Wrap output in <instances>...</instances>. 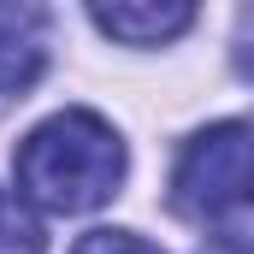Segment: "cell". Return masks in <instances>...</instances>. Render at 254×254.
<instances>
[{
	"mask_svg": "<svg viewBox=\"0 0 254 254\" xmlns=\"http://www.w3.org/2000/svg\"><path fill=\"white\" fill-rule=\"evenodd\" d=\"M0 254H42V231H36V219H30L6 190H0Z\"/></svg>",
	"mask_w": 254,
	"mask_h": 254,
	"instance_id": "obj_5",
	"label": "cell"
},
{
	"mask_svg": "<svg viewBox=\"0 0 254 254\" xmlns=\"http://www.w3.org/2000/svg\"><path fill=\"white\" fill-rule=\"evenodd\" d=\"M172 190L190 219H225V213L254 207V125L249 119L207 125L184 148Z\"/></svg>",
	"mask_w": 254,
	"mask_h": 254,
	"instance_id": "obj_2",
	"label": "cell"
},
{
	"mask_svg": "<svg viewBox=\"0 0 254 254\" xmlns=\"http://www.w3.org/2000/svg\"><path fill=\"white\" fill-rule=\"evenodd\" d=\"M201 254H254V249H243V243H231V237H219V243H207Z\"/></svg>",
	"mask_w": 254,
	"mask_h": 254,
	"instance_id": "obj_7",
	"label": "cell"
},
{
	"mask_svg": "<svg viewBox=\"0 0 254 254\" xmlns=\"http://www.w3.org/2000/svg\"><path fill=\"white\" fill-rule=\"evenodd\" d=\"M89 18H95L101 36H113L125 48H160V42L184 36L195 24V6H184V0H166V6H95Z\"/></svg>",
	"mask_w": 254,
	"mask_h": 254,
	"instance_id": "obj_4",
	"label": "cell"
},
{
	"mask_svg": "<svg viewBox=\"0 0 254 254\" xmlns=\"http://www.w3.org/2000/svg\"><path fill=\"white\" fill-rule=\"evenodd\" d=\"M48 71V12L0 6V113L24 101Z\"/></svg>",
	"mask_w": 254,
	"mask_h": 254,
	"instance_id": "obj_3",
	"label": "cell"
},
{
	"mask_svg": "<svg viewBox=\"0 0 254 254\" xmlns=\"http://www.w3.org/2000/svg\"><path fill=\"white\" fill-rule=\"evenodd\" d=\"M12 178H18V195L42 213H60V219L89 213V207L113 201L125 184V142L101 113L71 107L18 142Z\"/></svg>",
	"mask_w": 254,
	"mask_h": 254,
	"instance_id": "obj_1",
	"label": "cell"
},
{
	"mask_svg": "<svg viewBox=\"0 0 254 254\" xmlns=\"http://www.w3.org/2000/svg\"><path fill=\"white\" fill-rule=\"evenodd\" d=\"M71 254H160V249L142 243L136 231H89V237H77Z\"/></svg>",
	"mask_w": 254,
	"mask_h": 254,
	"instance_id": "obj_6",
	"label": "cell"
}]
</instances>
